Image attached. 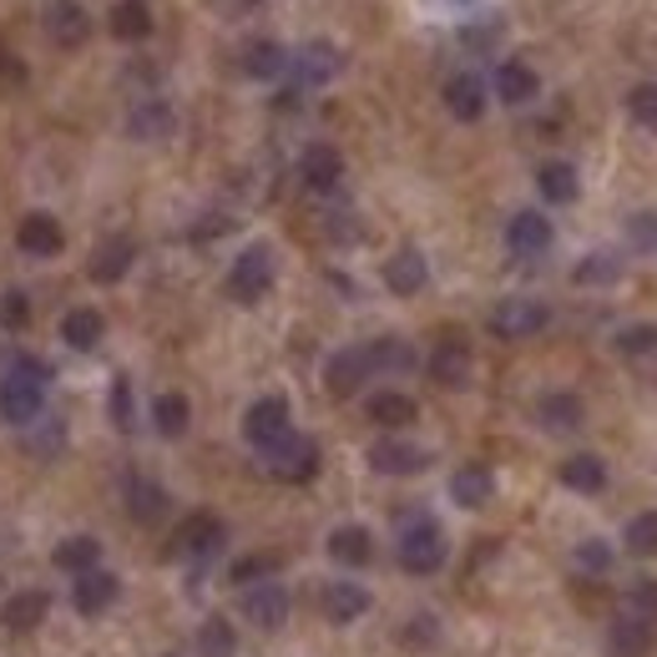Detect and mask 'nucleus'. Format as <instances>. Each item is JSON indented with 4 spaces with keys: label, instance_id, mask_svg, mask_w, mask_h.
<instances>
[{
    "label": "nucleus",
    "instance_id": "nucleus-28",
    "mask_svg": "<svg viewBox=\"0 0 657 657\" xmlns=\"http://www.w3.org/2000/svg\"><path fill=\"white\" fill-rule=\"evenodd\" d=\"M46 31H51V41H61V46H81L87 31H92V21H87V11H81L77 0H61V5H51V15H46Z\"/></svg>",
    "mask_w": 657,
    "mask_h": 657
},
{
    "label": "nucleus",
    "instance_id": "nucleus-19",
    "mask_svg": "<svg viewBox=\"0 0 657 657\" xmlns=\"http://www.w3.org/2000/svg\"><path fill=\"white\" fill-rule=\"evenodd\" d=\"M51 612V597L46 591H15L11 602L0 607V627L5 632H36Z\"/></svg>",
    "mask_w": 657,
    "mask_h": 657
},
{
    "label": "nucleus",
    "instance_id": "nucleus-32",
    "mask_svg": "<svg viewBox=\"0 0 657 657\" xmlns=\"http://www.w3.org/2000/svg\"><path fill=\"white\" fill-rule=\"evenodd\" d=\"M243 71L258 77V81H274V77L289 71V51H284L278 41H253L249 51H243Z\"/></svg>",
    "mask_w": 657,
    "mask_h": 657
},
{
    "label": "nucleus",
    "instance_id": "nucleus-3",
    "mask_svg": "<svg viewBox=\"0 0 657 657\" xmlns=\"http://www.w3.org/2000/svg\"><path fill=\"white\" fill-rule=\"evenodd\" d=\"M263 465H268V475H278V481L303 486V481H314V475H319V446L309 440V435L289 430L278 446L263 450Z\"/></svg>",
    "mask_w": 657,
    "mask_h": 657
},
{
    "label": "nucleus",
    "instance_id": "nucleus-34",
    "mask_svg": "<svg viewBox=\"0 0 657 657\" xmlns=\"http://www.w3.org/2000/svg\"><path fill=\"white\" fill-rule=\"evenodd\" d=\"M127 506L137 521H158L162 511H168V491L158 486V481H147V475H131L127 481Z\"/></svg>",
    "mask_w": 657,
    "mask_h": 657
},
{
    "label": "nucleus",
    "instance_id": "nucleus-47",
    "mask_svg": "<svg viewBox=\"0 0 657 657\" xmlns=\"http://www.w3.org/2000/svg\"><path fill=\"white\" fill-rule=\"evenodd\" d=\"M112 420H117V430H131V384L127 380H117L112 384Z\"/></svg>",
    "mask_w": 657,
    "mask_h": 657
},
{
    "label": "nucleus",
    "instance_id": "nucleus-33",
    "mask_svg": "<svg viewBox=\"0 0 657 657\" xmlns=\"http://www.w3.org/2000/svg\"><path fill=\"white\" fill-rule=\"evenodd\" d=\"M51 562L61 566V572H77V577H81V572H92V566L102 562V541H96V537H66L61 546L51 552Z\"/></svg>",
    "mask_w": 657,
    "mask_h": 657
},
{
    "label": "nucleus",
    "instance_id": "nucleus-42",
    "mask_svg": "<svg viewBox=\"0 0 657 657\" xmlns=\"http://www.w3.org/2000/svg\"><path fill=\"white\" fill-rule=\"evenodd\" d=\"M627 112L637 127L657 131V81H643V87H632L627 92Z\"/></svg>",
    "mask_w": 657,
    "mask_h": 657
},
{
    "label": "nucleus",
    "instance_id": "nucleus-40",
    "mask_svg": "<svg viewBox=\"0 0 657 657\" xmlns=\"http://www.w3.org/2000/svg\"><path fill=\"white\" fill-rule=\"evenodd\" d=\"M618 274H622L618 253H587L572 278H577V284H618Z\"/></svg>",
    "mask_w": 657,
    "mask_h": 657
},
{
    "label": "nucleus",
    "instance_id": "nucleus-6",
    "mask_svg": "<svg viewBox=\"0 0 657 657\" xmlns=\"http://www.w3.org/2000/svg\"><path fill=\"white\" fill-rule=\"evenodd\" d=\"M546 303L537 299H506L496 303V314H491V334L496 339H531V334H541L546 328Z\"/></svg>",
    "mask_w": 657,
    "mask_h": 657
},
{
    "label": "nucleus",
    "instance_id": "nucleus-10",
    "mask_svg": "<svg viewBox=\"0 0 657 657\" xmlns=\"http://www.w3.org/2000/svg\"><path fill=\"white\" fill-rule=\"evenodd\" d=\"M122 597V581L112 577V572H102V566H92V572H81L77 587H71V607H77L81 618H102L106 607Z\"/></svg>",
    "mask_w": 657,
    "mask_h": 657
},
{
    "label": "nucleus",
    "instance_id": "nucleus-31",
    "mask_svg": "<svg viewBox=\"0 0 657 657\" xmlns=\"http://www.w3.org/2000/svg\"><path fill=\"white\" fill-rule=\"evenodd\" d=\"M127 131L137 137V142H158V137H168V131H172V106H168V102H142V106H131Z\"/></svg>",
    "mask_w": 657,
    "mask_h": 657
},
{
    "label": "nucleus",
    "instance_id": "nucleus-17",
    "mask_svg": "<svg viewBox=\"0 0 657 657\" xmlns=\"http://www.w3.org/2000/svg\"><path fill=\"white\" fill-rule=\"evenodd\" d=\"M131 258H137V243H131V238H106V243H96L87 274H92L96 284H117V278H127Z\"/></svg>",
    "mask_w": 657,
    "mask_h": 657
},
{
    "label": "nucleus",
    "instance_id": "nucleus-21",
    "mask_svg": "<svg viewBox=\"0 0 657 657\" xmlns=\"http://www.w3.org/2000/svg\"><path fill=\"white\" fill-rule=\"evenodd\" d=\"M293 77H299V87H324L334 71H339V51L328 46V41H314V46H303L299 56H289Z\"/></svg>",
    "mask_w": 657,
    "mask_h": 657
},
{
    "label": "nucleus",
    "instance_id": "nucleus-1",
    "mask_svg": "<svg viewBox=\"0 0 657 657\" xmlns=\"http://www.w3.org/2000/svg\"><path fill=\"white\" fill-rule=\"evenodd\" d=\"M46 384H51V365L21 355L5 369V380H0V415L11 425H31L41 415V405H46Z\"/></svg>",
    "mask_w": 657,
    "mask_h": 657
},
{
    "label": "nucleus",
    "instance_id": "nucleus-35",
    "mask_svg": "<svg viewBox=\"0 0 657 657\" xmlns=\"http://www.w3.org/2000/svg\"><path fill=\"white\" fill-rule=\"evenodd\" d=\"M187 420H193V405H187V394H158V400H152V425H158V435L177 440V435L187 430Z\"/></svg>",
    "mask_w": 657,
    "mask_h": 657
},
{
    "label": "nucleus",
    "instance_id": "nucleus-2",
    "mask_svg": "<svg viewBox=\"0 0 657 657\" xmlns=\"http://www.w3.org/2000/svg\"><path fill=\"white\" fill-rule=\"evenodd\" d=\"M400 566H405L410 577H430V572L446 566V531L430 516L405 521V531H400Z\"/></svg>",
    "mask_w": 657,
    "mask_h": 657
},
{
    "label": "nucleus",
    "instance_id": "nucleus-30",
    "mask_svg": "<svg viewBox=\"0 0 657 657\" xmlns=\"http://www.w3.org/2000/svg\"><path fill=\"white\" fill-rule=\"evenodd\" d=\"M562 486L566 491H581V496H597L607 486V465L597 456H572L562 460Z\"/></svg>",
    "mask_w": 657,
    "mask_h": 657
},
{
    "label": "nucleus",
    "instance_id": "nucleus-11",
    "mask_svg": "<svg viewBox=\"0 0 657 657\" xmlns=\"http://www.w3.org/2000/svg\"><path fill=\"white\" fill-rule=\"evenodd\" d=\"M506 249H511L516 258H537V253L552 249V223H546L537 208H521L511 223H506Z\"/></svg>",
    "mask_w": 657,
    "mask_h": 657
},
{
    "label": "nucleus",
    "instance_id": "nucleus-43",
    "mask_svg": "<svg viewBox=\"0 0 657 657\" xmlns=\"http://www.w3.org/2000/svg\"><path fill=\"white\" fill-rule=\"evenodd\" d=\"M618 349H622V355H632V359L653 355V349H657V324H627L618 334Z\"/></svg>",
    "mask_w": 657,
    "mask_h": 657
},
{
    "label": "nucleus",
    "instance_id": "nucleus-12",
    "mask_svg": "<svg viewBox=\"0 0 657 657\" xmlns=\"http://www.w3.org/2000/svg\"><path fill=\"white\" fill-rule=\"evenodd\" d=\"M299 177H303V187H309V193H334V187H339V177H344V158L328 142L303 147Z\"/></svg>",
    "mask_w": 657,
    "mask_h": 657
},
{
    "label": "nucleus",
    "instance_id": "nucleus-26",
    "mask_svg": "<svg viewBox=\"0 0 657 657\" xmlns=\"http://www.w3.org/2000/svg\"><path fill=\"white\" fill-rule=\"evenodd\" d=\"M328 556L339 566H365L374 556V537L365 526H339V531H328Z\"/></svg>",
    "mask_w": 657,
    "mask_h": 657
},
{
    "label": "nucleus",
    "instance_id": "nucleus-46",
    "mask_svg": "<svg viewBox=\"0 0 657 657\" xmlns=\"http://www.w3.org/2000/svg\"><path fill=\"white\" fill-rule=\"evenodd\" d=\"M627 238L637 243V249L653 253L657 249V212H637V218L627 223Z\"/></svg>",
    "mask_w": 657,
    "mask_h": 657
},
{
    "label": "nucleus",
    "instance_id": "nucleus-20",
    "mask_svg": "<svg viewBox=\"0 0 657 657\" xmlns=\"http://www.w3.org/2000/svg\"><path fill=\"white\" fill-rule=\"evenodd\" d=\"M496 96L506 106H526V102H537L541 96V77L531 71L526 61H500L496 71Z\"/></svg>",
    "mask_w": 657,
    "mask_h": 657
},
{
    "label": "nucleus",
    "instance_id": "nucleus-38",
    "mask_svg": "<svg viewBox=\"0 0 657 657\" xmlns=\"http://www.w3.org/2000/svg\"><path fill=\"white\" fill-rule=\"evenodd\" d=\"M238 647V632L228 627V618H208L197 627V653L203 657H233Z\"/></svg>",
    "mask_w": 657,
    "mask_h": 657
},
{
    "label": "nucleus",
    "instance_id": "nucleus-37",
    "mask_svg": "<svg viewBox=\"0 0 657 657\" xmlns=\"http://www.w3.org/2000/svg\"><path fill=\"white\" fill-rule=\"evenodd\" d=\"M365 355H369V369H390V374L415 369V349H410L405 339H374V344H365Z\"/></svg>",
    "mask_w": 657,
    "mask_h": 657
},
{
    "label": "nucleus",
    "instance_id": "nucleus-22",
    "mask_svg": "<svg viewBox=\"0 0 657 657\" xmlns=\"http://www.w3.org/2000/svg\"><path fill=\"white\" fill-rule=\"evenodd\" d=\"M319 597H324V618L328 622H355V618H365L369 612V591L359 587V581H328Z\"/></svg>",
    "mask_w": 657,
    "mask_h": 657
},
{
    "label": "nucleus",
    "instance_id": "nucleus-48",
    "mask_svg": "<svg viewBox=\"0 0 657 657\" xmlns=\"http://www.w3.org/2000/svg\"><path fill=\"white\" fill-rule=\"evenodd\" d=\"M0 319L11 328H21L31 319V303H26V293H5V303H0Z\"/></svg>",
    "mask_w": 657,
    "mask_h": 657
},
{
    "label": "nucleus",
    "instance_id": "nucleus-39",
    "mask_svg": "<svg viewBox=\"0 0 657 657\" xmlns=\"http://www.w3.org/2000/svg\"><path fill=\"white\" fill-rule=\"evenodd\" d=\"M233 587H258V581H274L278 577V556L274 552H258V556H243V562H233Z\"/></svg>",
    "mask_w": 657,
    "mask_h": 657
},
{
    "label": "nucleus",
    "instance_id": "nucleus-16",
    "mask_svg": "<svg viewBox=\"0 0 657 657\" xmlns=\"http://www.w3.org/2000/svg\"><path fill=\"white\" fill-rule=\"evenodd\" d=\"M446 106L456 122H481V112H486V81L475 77V71L450 77L446 81Z\"/></svg>",
    "mask_w": 657,
    "mask_h": 657
},
{
    "label": "nucleus",
    "instance_id": "nucleus-45",
    "mask_svg": "<svg viewBox=\"0 0 657 657\" xmlns=\"http://www.w3.org/2000/svg\"><path fill=\"white\" fill-rule=\"evenodd\" d=\"M577 566H587V572H612V546H607V541H581Z\"/></svg>",
    "mask_w": 657,
    "mask_h": 657
},
{
    "label": "nucleus",
    "instance_id": "nucleus-44",
    "mask_svg": "<svg viewBox=\"0 0 657 657\" xmlns=\"http://www.w3.org/2000/svg\"><path fill=\"white\" fill-rule=\"evenodd\" d=\"M647 647V622H618V627H612V653L618 657H632V653H643Z\"/></svg>",
    "mask_w": 657,
    "mask_h": 657
},
{
    "label": "nucleus",
    "instance_id": "nucleus-25",
    "mask_svg": "<svg viewBox=\"0 0 657 657\" xmlns=\"http://www.w3.org/2000/svg\"><path fill=\"white\" fill-rule=\"evenodd\" d=\"M415 415H420V405L400 390H380L369 400V420L384 425V430H405V425H415Z\"/></svg>",
    "mask_w": 657,
    "mask_h": 657
},
{
    "label": "nucleus",
    "instance_id": "nucleus-5",
    "mask_svg": "<svg viewBox=\"0 0 657 657\" xmlns=\"http://www.w3.org/2000/svg\"><path fill=\"white\" fill-rule=\"evenodd\" d=\"M289 430L293 425H289V400H284V394H263V400L249 405V415H243V435H249V446L258 450V456L268 446H278Z\"/></svg>",
    "mask_w": 657,
    "mask_h": 657
},
{
    "label": "nucleus",
    "instance_id": "nucleus-8",
    "mask_svg": "<svg viewBox=\"0 0 657 657\" xmlns=\"http://www.w3.org/2000/svg\"><path fill=\"white\" fill-rule=\"evenodd\" d=\"M369 465H374L380 475H420L425 465H430V450L410 446V440H400V435H384V440L369 446Z\"/></svg>",
    "mask_w": 657,
    "mask_h": 657
},
{
    "label": "nucleus",
    "instance_id": "nucleus-14",
    "mask_svg": "<svg viewBox=\"0 0 657 657\" xmlns=\"http://www.w3.org/2000/svg\"><path fill=\"white\" fill-rule=\"evenodd\" d=\"M15 243L31 258H51V253H61V223H56L51 212H26L21 228H15Z\"/></svg>",
    "mask_w": 657,
    "mask_h": 657
},
{
    "label": "nucleus",
    "instance_id": "nucleus-27",
    "mask_svg": "<svg viewBox=\"0 0 657 657\" xmlns=\"http://www.w3.org/2000/svg\"><path fill=\"white\" fill-rule=\"evenodd\" d=\"M106 26H112L117 41H147L152 36V11H147V0H117Z\"/></svg>",
    "mask_w": 657,
    "mask_h": 657
},
{
    "label": "nucleus",
    "instance_id": "nucleus-29",
    "mask_svg": "<svg viewBox=\"0 0 657 657\" xmlns=\"http://www.w3.org/2000/svg\"><path fill=\"white\" fill-rule=\"evenodd\" d=\"M537 187H541L546 203H577V193H581L577 168H572V162H541Z\"/></svg>",
    "mask_w": 657,
    "mask_h": 657
},
{
    "label": "nucleus",
    "instance_id": "nucleus-23",
    "mask_svg": "<svg viewBox=\"0 0 657 657\" xmlns=\"http://www.w3.org/2000/svg\"><path fill=\"white\" fill-rule=\"evenodd\" d=\"M450 496L465 506V511H481L491 496H496V475L486 465H465V471L450 475Z\"/></svg>",
    "mask_w": 657,
    "mask_h": 657
},
{
    "label": "nucleus",
    "instance_id": "nucleus-13",
    "mask_svg": "<svg viewBox=\"0 0 657 657\" xmlns=\"http://www.w3.org/2000/svg\"><path fill=\"white\" fill-rule=\"evenodd\" d=\"M369 374H374V369H369L365 349H339V355L324 365V384H328V394H339V400H349V394H355Z\"/></svg>",
    "mask_w": 657,
    "mask_h": 657
},
{
    "label": "nucleus",
    "instance_id": "nucleus-36",
    "mask_svg": "<svg viewBox=\"0 0 657 657\" xmlns=\"http://www.w3.org/2000/svg\"><path fill=\"white\" fill-rule=\"evenodd\" d=\"M61 339L71 344V349H96V344H102V314H96V309H71V314L61 319Z\"/></svg>",
    "mask_w": 657,
    "mask_h": 657
},
{
    "label": "nucleus",
    "instance_id": "nucleus-18",
    "mask_svg": "<svg viewBox=\"0 0 657 657\" xmlns=\"http://www.w3.org/2000/svg\"><path fill=\"white\" fill-rule=\"evenodd\" d=\"M537 420L546 425V430H556V435H572V430H581L587 410H581V400L572 390H552V394H541Z\"/></svg>",
    "mask_w": 657,
    "mask_h": 657
},
{
    "label": "nucleus",
    "instance_id": "nucleus-41",
    "mask_svg": "<svg viewBox=\"0 0 657 657\" xmlns=\"http://www.w3.org/2000/svg\"><path fill=\"white\" fill-rule=\"evenodd\" d=\"M622 541H627V552H637V556H653V552H657V511L632 516V521H627V531H622Z\"/></svg>",
    "mask_w": 657,
    "mask_h": 657
},
{
    "label": "nucleus",
    "instance_id": "nucleus-4",
    "mask_svg": "<svg viewBox=\"0 0 657 657\" xmlns=\"http://www.w3.org/2000/svg\"><path fill=\"white\" fill-rule=\"evenodd\" d=\"M268 289H274V253L263 249V243H253V249H243L233 258V268H228V293H233L238 303H258Z\"/></svg>",
    "mask_w": 657,
    "mask_h": 657
},
{
    "label": "nucleus",
    "instance_id": "nucleus-9",
    "mask_svg": "<svg viewBox=\"0 0 657 657\" xmlns=\"http://www.w3.org/2000/svg\"><path fill=\"white\" fill-rule=\"evenodd\" d=\"M223 541H228V531H223V521L218 516H208V511H197V516H187L183 521V531H177V541H172V552L177 556H212V552H223Z\"/></svg>",
    "mask_w": 657,
    "mask_h": 657
},
{
    "label": "nucleus",
    "instance_id": "nucleus-15",
    "mask_svg": "<svg viewBox=\"0 0 657 657\" xmlns=\"http://www.w3.org/2000/svg\"><path fill=\"white\" fill-rule=\"evenodd\" d=\"M425 278H430V268H425V253L420 249H400L390 263H384V289L400 293V299L420 293Z\"/></svg>",
    "mask_w": 657,
    "mask_h": 657
},
{
    "label": "nucleus",
    "instance_id": "nucleus-24",
    "mask_svg": "<svg viewBox=\"0 0 657 657\" xmlns=\"http://www.w3.org/2000/svg\"><path fill=\"white\" fill-rule=\"evenodd\" d=\"M430 380L435 384H446V390H460V384L471 380V349H465V344H440V349H435L430 355Z\"/></svg>",
    "mask_w": 657,
    "mask_h": 657
},
{
    "label": "nucleus",
    "instance_id": "nucleus-7",
    "mask_svg": "<svg viewBox=\"0 0 657 657\" xmlns=\"http://www.w3.org/2000/svg\"><path fill=\"white\" fill-rule=\"evenodd\" d=\"M243 618L263 632H278L289 622V591L278 581H258V587H243Z\"/></svg>",
    "mask_w": 657,
    "mask_h": 657
}]
</instances>
